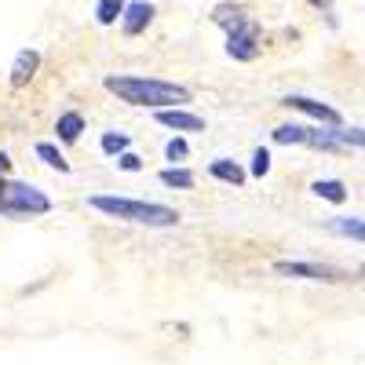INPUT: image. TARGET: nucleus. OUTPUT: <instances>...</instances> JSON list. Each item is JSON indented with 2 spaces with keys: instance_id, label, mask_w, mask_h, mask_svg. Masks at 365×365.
<instances>
[{
  "instance_id": "f257e3e1",
  "label": "nucleus",
  "mask_w": 365,
  "mask_h": 365,
  "mask_svg": "<svg viewBox=\"0 0 365 365\" xmlns=\"http://www.w3.org/2000/svg\"><path fill=\"white\" fill-rule=\"evenodd\" d=\"M103 88L110 96H117L128 106H146V110H165V106H182L190 103V88L172 84V81H158V77H135V73H110L103 81Z\"/></svg>"
},
{
  "instance_id": "f03ea898",
  "label": "nucleus",
  "mask_w": 365,
  "mask_h": 365,
  "mask_svg": "<svg viewBox=\"0 0 365 365\" xmlns=\"http://www.w3.org/2000/svg\"><path fill=\"white\" fill-rule=\"evenodd\" d=\"M88 208L103 212L110 220L120 223H135V227H175L179 223V212L158 201H135V197H113V194H91Z\"/></svg>"
},
{
  "instance_id": "7ed1b4c3",
  "label": "nucleus",
  "mask_w": 365,
  "mask_h": 365,
  "mask_svg": "<svg viewBox=\"0 0 365 365\" xmlns=\"http://www.w3.org/2000/svg\"><path fill=\"white\" fill-rule=\"evenodd\" d=\"M212 22L227 29V55L237 63H252L259 55V26L234 4H220L212 11Z\"/></svg>"
},
{
  "instance_id": "20e7f679",
  "label": "nucleus",
  "mask_w": 365,
  "mask_h": 365,
  "mask_svg": "<svg viewBox=\"0 0 365 365\" xmlns=\"http://www.w3.org/2000/svg\"><path fill=\"white\" fill-rule=\"evenodd\" d=\"M0 212L4 216H48L51 197L29 182H11L0 175Z\"/></svg>"
},
{
  "instance_id": "39448f33",
  "label": "nucleus",
  "mask_w": 365,
  "mask_h": 365,
  "mask_svg": "<svg viewBox=\"0 0 365 365\" xmlns=\"http://www.w3.org/2000/svg\"><path fill=\"white\" fill-rule=\"evenodd\" d=\"M274 274H285V278H307V282H344V270L325 267V263H303V259H278Z\"/></svg>"
},
{
  "instance_id": "423d86ee",
  "label": "nucleus",
  "mask_w": 365,
  "mask_h": 365,
  "mask_svg": "<svg viewBox=\"0 0 365 365\" xmlns=\"http://www.w3.org/2000/svg\"><path fill=\"white\" fill-rule=\"evenodd\" d=\"M282 106H289V110H299V113H307V117H314V120H322V125H329V128H340L344 125V117L332 110V106H325V103H314V99H307V96H285L282 99Z\"/></svg>"
},
{
  "instance_id": "0eeeda50",
  "label": "nucleus",
  "mask_w": 365,
  "mask_h": 365,
  "mask_svg": "<svg viewBox=\"0 0 365 365\" xmlns=\"http://www.w3.org/2000/svg\"><path fill=\"white\" fill-rule=\"evenodd\" d=\"M158 125H165L172 132H205V117L182 110V106H165V110H158Z\"/></svg>"
},
{
  "instance_id": "6e6552de",
  "label": "nucleus",
  "mask_w": 365,
  "mask_h": 365,
  "mask_svg": "<svg viewBox=\"0 0 365 365\" xmlns=\"http://www.w3.org/2000/svg\"><path fill=\"white\" fill-rule=\"evenodd\" d=\"M154 4H146V0H132V4L125 8V15H120V26H125V34L128 37H139L143 29L154 22Z\"/></svg>"
},
{
  "instance_id": "1a4fd4ad",
  "label": "nucleus",
  "mask_w": 365,
  "mask_h": 365,
  "mask_svg": "<svg viewBox=\"0 0 365 365\" xmlns=\"http://www.w3.org/2000/svg\"><path fill=\"white\" fill-rule=\"evenodd\" d=\"M37 70H41V51L22 48L15 55V66H11V88H26L29 81L37 77Z\"/></svg>"
},
{
  "instance_id": "9d476101",
  "label": "nucleus",
  "mask_w": 365,
  "mask_h": 365,
  "mask_svg": "<svg viewBox=\"0 0 365 365\" xmlns=\"http://www.w3.org/2000/svg\"><path fill=\"white\" fill-rule=\"evenodd\" d=\"M208 172H212V179H220V182H227V187H245V168L241 165H234V161H227V158H220V161H212L208 165Z\"/></svg>"
},
{
  "instance_id": "9b49d317",
  "label": "nucleus",
  "mask_w": 365,
  "mask_h": 365,
  "mask_svg": "<svg viewBox=\"0 0 365 365\" xmlns=\"http://www.w3.org/2000/svg\"><path fill=\"white\" fill-rule=\"evenodd\" d=\"M81 132H84V117H81L77 110H70V113H63V117L55 120V135H58V143H77Z\"/></svg>"
},
{
  "instance_id": "f8f14e48",
  "label": "nucleus",
  "mask_w": 365,
  "mask_h": 365,
  "mask_svg": "<svg viewBox=\"0 0 365 365\" xmlns=\"http://www.w3.org/2000/svg\"><path fill=\"white\" fill-rule=\"evenodd\" d=\"M332 234H340V237H351V241H361L365 245V220H354V216H336L329 223Z\"/></svg>"
},
{
  "instance_id": "ddd939ff",
  "label": "nucleus",
  "mask_w": 365,
  "mask_h": 365,
  "mask_svg": "<svg viewBox=\"0 0 365 365\" xmlns=\"http://www.w3.org/2000/svg\"><path fill=\"white\" fill-rule=\"evenodd\" d=\"M311 132L314 128H303V125H282V128H274V143H282V146H311Z\"/></svg>"
},
{
  "instance_id": "4468645a",
  "label": "nucleus",
  "mask_w": 365,
  "mask_h": 365,
  "mask_svg": "<svg viewBox=\"0 0 365 365\" xmlns=\"http://www.w3.org/2000/svg\"><path fill=\"white\" fill-rule=\"evenodd\" d=\"M311 190H314L318 197L332 201V205H344V201H347V187H344L340 179H314V182H311Z\"/></svg>"
},
{
  "instance_id": "2eb2a0df",
  "label": "nucleus",
  "mask_w": 365,
  "mask_h": 365,
  "mask_svg": "<svg viewBox=\"0 0 365 365\" xmlns=\"http://www.w3.org/2000/svg\"><path fill=\"white\" fill-rule=\"evenodd\" d=\"M34 150H37V158H41L48 168H55V172H70V161L63 158V150H58L55 143H37Z\"/></svg>"
},
{
  "instance_id": "dca6fc26",
  "label": "nucleus",
  "mask_w": 365,
  "mask_h": 365,
  "mask_svg": "<svg viewBox=\"0 0 365 365\" xmlns=\"http://www.w3.org/2000/svg\"><path fill=\"white\" fill-rule=\"evenodd\" d=\"M165 187H172V190H190L194 187V172L190 168H161V175H158Z\"/></svg>"
},
{
  "instance_id": "f3484780",
  "label": "nucleus",
  "mask_w": 365,
  "mask_h": 365,
  "mask_svg": "<svg viewBox=\"0 0 365 365\" xmlns=\"http://www.w3.org/2000/svg\"><path fill=\"white\" fill-rule=\"evenodd\" d=\"M125 0H99V8H96V19H99V26H113L120 15H125Z\"/></svg>"
},
{
  "instance_id": "a211bd4d",
  "label": "nucleus",
  "mask_w": 365,
  "mask_h": 365,
  "mask_svg": "<svg viewBox=\"0 0 365 365\" xmlns=\"http://www.w3.org/2000/svg\"><path fill=\"white\" fill-rule=\"evenodd\" d=\"M99 146H103V154H106V158H117V154H125V150L132 146V139H128L125 132H106Z\"/></svg>"
},
{
  "instance_id": "6ab92c4d",
  "label": "nucleus",
  "mask_w": 365,
  "mask_h": 365,
  "mask_svg": "<svg viewBox=\"0 0 365 365\" xmlns=\"http://www.w3.org/2000/svg\"><path fill=\"white\" fill-rule=\"evenodd\" d=\"M165 158H168V161H187V158H190V143L182 139V135L168 139V143H165Z\"/></svg>"
},
{
  "instance_id": "aec40b11",
  "label": "nucleus",
  "mask_w": 365,
  "mask_h": 365,
  "mask_svg": "<svg viewBox=\"0 0 365 365\" xmlns=\"http://www.w3.org/2000/svg\"><path fill=\"white\" fill-rule=\"evenodd\" d=\"M267 172H270V150H263V146H259L256 154H252V175H256V179H263Z\"/></svg>"
},
{
  "instance_id": "412c9836",
  "label": "nucleus",
  "mask_w": 365,
  "mask_h": 365,
  "mask_svg": "<svg viewBox=\"0 0 365 365\" xmlns=\"http://www.w3.org/2000/svg\"><path fill=\"white\" fill-rule=\"evenodd\" d=\"M117 168L120 172H143V161L132 154V150H125V154H117Z\"/></svg>"
},
{
  "instance_id": "4be33fe9",
  "label": "nucleus",
  "mask_w": 365,
  "mask_h": 365,
  "mask_svg": "<svg viewBox=\"0 0 365 365\" xmlns=\"http://www.w3.org/2000/svg\"><path fill=\"white\" fill-rule=\"evenodd\" d=\"M340 135H344L347 146H361V150H365V128H344Z\"/></svg>"
},
{
  "instance_id": "5701e85b",
  "label": "nucleus",
  "mask_w": 365,
  "mask_h": 365,
  "mask_svg": "<svg viewBox=\"0 0 365 365\" xmlns=\"http://www.w3.org/2000/svg\"><path fill=\"white\" fill-rule=\"evenodd\" d=\"M11 172V158L4 154V150H0V175H8Z\"/></svg>"
},
{
  "instance_id": "b1692460",
  "label": "nucleus",
  "mask_w": 365,
  "mask_h": 365,
  "mask_svg": "<svg viewBox=\"0 0 365 365\" xmlns=\"http://www.w3.org/2000/svg\"><path fill=\"white\" fill-rule=\"evenodd\" d=\"M311 4H314V8H329V0H311Z\"/></svg>"
},
{
  "instance_id": "393cba45",
  "label": "nucleus",
  "mask_w": 365,
  "mask_h": 365,
  "mask_svg": "<svg viewBox=\"0 0 365 365\" xmlns=\"http://www.w3.org/2000/svg\"><path fill=\"white\" fill-rule=\"evenodd\" d=\"M361 274H365V267H361Z\"/></svg>"
}]
</instances>
